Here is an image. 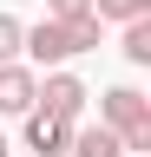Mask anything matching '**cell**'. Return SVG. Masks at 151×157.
Returning <instances> with one entry per match:
<instances>
[{
  "label": "cell",
  "mask_w": 151,
  "mask_h": 157,
  "mask_svg": "<svg viewBox=\"0 0 151 157\" xmlns=\"http://www.w3.org/2000/svg\"><path fill=\"white\" fill-rule=\"evenodd\" d=\"M125 157H151V151H125Z\"/></svg>",
  "instance_id": "cell-12"
},
{
  "label": "cell",
  "mask_w": 151,
  "mask_h": 157,
  "mask_svg": "<svg viewBox=\"0 0 151 157\" xmlns=\"http://www.w3.org/2000/svg\"><path fill=\"white\" fill-rule=\"evenodd\" d=\"M20 20H13V13H0V59H20Z\"/></svg>",
  "instance_id": "cell-9"
},
{
  "label": "cell",
  "mask_w": 151,
  "mask_h": 157,
  "mask_svg": "<svg viewBox=\"0 0 151 157\" xmlns=\"http://www.w3.org/2000/svg\"><path fill=\"white\" fill-rule=\"evenodd\" d=\"M20 52L33 59V66H59V59H72L79 46H72L66 20H40V26H26V33H20Z\"/></svg>",
  "instance_id": "cell-4"
},
{
  "label": "cell",
  "mask_w": 151,
  "mask_h": 157,
  "mask_svg": "<svg viewBox=\"0 0 151 157\" xmlns=\"http://www.w3.org/2000/svg\"><path fill=\"white\" fill-rule=\"evenodd\" d=\"M20 144L40 151V157H66L72 124H66V118H53V111H40V105H26V111H20Z\"/></svg>",
  "instance_id": "cell-3"
},
{
  "label": "cell",
  "mask_w": 151,
  "mask_h": 157,
  "mask_svg": "<svg viewBox=\"0 0 151 157\" xmlns=\"http://www.w3.org/2000/svg\"><path fill=\"white\" fill-rule=\"evenodd\" d=\"M0 157H13V144H7V131H0Z\"/></svg>",
  "instance_id": "cell-11"
},
{
  "label": "cell",
  "mask_w": 151,
  "mask_h": 157,
  "mask_svg": "<svg viewBox=\"0 0 151 157\" xmlns=\"http://www.w3.org/2000/svg\"><path fill=\"white\" fill-rule=\"evenodd\" d=\"M99 20H131V13H151V0H92Z\"/></svg>",
  "instance_id": "cell-8"
},
{
  "label": "cell",
  "mask_w": 151,
  "mask_h": 157,
  "mask_svg": "<svg viewBox=\"0 0 151 157\" xmlns=\"http://www.w3.org/2000/svg\"><path fill=\"white\" fill-rule=\"evenodd\" d=\"M66 157H125V137L105 124H72V144H66Z\"/></svg>",
  "instance_id": "cell-6"
},
{
  "label": "cell",
  "mask_w": 151,
  "mask_h": 157,
  "mask_svg": "<svg viewBox=\"0 0 151 157\" xmlns=\"http://www.w3.org/2000/svg\"><path fill=\"white\" fill-rule=\"evenodd\" d=\"M118 26H125L118 52L131 59V66H151V13H131V20H118Z\"/></svg>",
  "instance_id": "cell-7"
},
{
  "label": "cell",
  "mask_w": 151,
  "mask_h": 157,
  "mask_svg": "<svg viewBox=\"0 0 151 157\" xmlns=\"http://www.w3.org/2000/svg\"><path fill=\"white\" fill-rule=\"evenodd\" d=\"M85 98H92V92H85L72 72H46V78H40V92H33V105L53 111V118H66V124H79V118H85Z\"/></svg>",
  "instance_id": "cell-2"
},
{
  "label": "cell",
  "mask_w": 151,
  "mask_h": 157,
  "mask_svg": "<svg viewBox=\"0 0 151 157\" xmlns=\"http://www.w3.org/2000/svg\"><path fill=\"white\" fill-rule=\"evenodd\" d=\"M92 13V0H46V20H79Z\"/></svg>",
  "instance_id": "cell-10"
},
{
  "label": "cell",
  "mask_w": 151,
  "mask_h": 157,
  "mask_svg": "<svg viewBox=\"0 0 151 157\" xmlns=\"http://www.w3.org/2000/svg\"><path fill=\"white\" fill-rule=\"evenodd\" d=\"M40 92V72L20 66V59H0V118H20Z\"/></svg>",
  "instance_id": "cell-5"
},
{
  "label": "cell",
  "mask_w": 151,
  "mask_h": 157,
  "mask_svg": "<svg viewBox=\"0 0 151 157\" xmlns=\"http://www.w3.org/2000/svg\"><path fill=\"white\" fill-rule=\"evenodd\" d=\"M99 118L125 137V151H151V98L138 85H112L99 92Z\"/></svg>",
  "instance_id": "cell-1"
}]
</instances>
